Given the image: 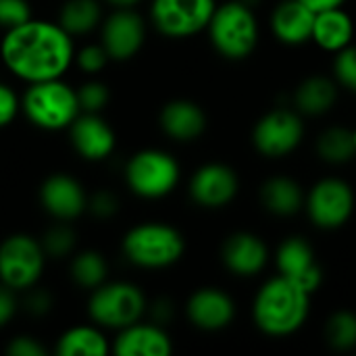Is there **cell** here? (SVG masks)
<instances>
[{
    "mask_svg": "<svg viewBox=\"0 0 356 356\" xmlns=\"http://www.w3.org/2000/svg\"><path fill=\"white\" fill-rule=\"evenodd\" d=\"M73 35L42 19H29L13 29H6L0 42L4 67L27 83L58 79L75 60Z\"/></svg>",
    "mask_w": 356,
    "mask_h": 356,
    "instance_id": "6da1fadb",
    "label": "cell"
},
{
    "mask_svg": "<svg viewBox=\"0 0 356 356\" xmlns=\"http://www.w3.org/2000/svg\"><path fill=\"white\" fill-rule=\"evenodd\" d=\"M309 311L311 292L284 275L265 282L252 302L254 325L271 338L296 334L309 319Z\"/></svg>",
    "mask_w": 356,
    "mask_h": 356,
    "instance_id": "7a4b0ae2",
    "label": "cell"
},
{
    "mask_svg": "<svg viewBox=\"0 0 356 356\" xmlns=\"http://www.w3.org/2000/svg\"><path fill=\"white\" fill-rule=\"evenodd\" d=\"M21 111L40 129L58 131L67 129L81 113L77 90L58 79L29 83L21 98Z\"/></svg>",
    "mask_w": 356,
    "mask_h": 356,
    "instance_id": "3957f363",
    "label": "cell"
},
{
    "mask_svg": "<svg viewBox=\"0 0 356 356\" xmlns=\"http://www.w3.org/2000/svg\"><path fill=\"white\" fill-rule=\"evenodd\" d=\"M207 29L213 48L229 60L250 56L259 44V21L252 6L244 0H229L217 6Z\"/></svg>",
    "mask_w": 356,
    "mask_h": 356,
    "instance_id": "277c9868",
    "label": "cell"
},
{
    "mask_svg": "<svg viewBox=\"0 0 356 356\" xmlns=\"http://www.w3.org/2000/svg\"><path fill=\"white\" fill-rule=\"evenodd\" d=\"M125 259L142 269H165L175 265L186 250L184 236L159 221H148L131 227L123 238Z\"/></svg>",
    "mask_w": 356,
    "mask_h": 356,
    "instance_id": "5b68a950",
    "label": "cell"
},
{
    "mask_svg": "<svg viewBox=\"0 0 356 356\" xmlns=\"http://www.w3.org/2000/svg\"><path fill=\"white\" fill-rule=\"evenodd\" d=\"M148 302L144 292L129 282H104L98 286L88 302L90 319L98 327L123 330L144 317Z\"/></svg>",
    "mask_w": 356,
    "mask_h": 356,
    "instance_id": "8992f818",
    "label": "cell"
},
{
    "mask_svg": "<svg viewBox=\"0 0 356 356\" xmlns=\"http://www.w3.org/2000/svg\"><path fill=\"white\" fill-rule=\"evenodd\" d=\"M125 181L129 190L140 198H163L175 190L179 181V165L169 152L146 148L127 161Z\"/></svg>",
    "mask_w": 356,
    "mask_h": 356,
    "instance_id": "52a82bcc",
    "label": "cell"
},
{
    "mask_svg": "<svg viewBox=\"0 0 356 356\" xmlns=\"http://www.w3.org/2000/svg\"><path fill=\"white\" fill-rule=\"evenodd\" d=\"M42 242L27 234H13L0 242V284L19 292L31 290L44 273Z\"/></svg>",
    "mask_w": 356,
    "mask_h": 356,
    "instance_id": "ba28073f",
    "label": "cell"
},
{
    "mask_svg": "<svg viewBox=\"0 0 356 356\" xmlns=\"http://www.w3.org/2000/svg\"><path fill=\"white\" fill-rule=\"evenodd\" d=\"M307 213L319 229H340L355 213V192L340 177L319 179L307 196Z\"/></svg>",
    "mask_w": 356,
    "mask_h": 356,
    "instance_id": "9c48e42d",
    "label": "cell"
},
{
    "mask_svg": "<svg viewBox=\"0 0 356 356\" xmlns=\"http://www.w3.org/2000/svg\"><path fill=\"white\" fill-rule=\"evenodd\" d=\"M305 138V123L298 111L275 108L263 115L252 129L254 148L267 159H282L294 152Z\"/></svg>",
    "mask_w": 356,
    "mask_h": 356,
    "instance_id": "30bf717a",
    "label": "cell"
},
{
    "mask_svg": "<svg viewBox=\"0 0 356 356\" xmlns=\"http://www.w3.org/2000/svg\"><path fill=\"white\" fill-rule=\"evenodd\" d=\"M215 0H152L150 19L167 38H188L209 27Z\"/></svg>",
    "mask_w": 356,
    "mask_h": 356,
    "instance_id": "8fae6325",
    "label": "cell"
},
{
    "mask_svg": "<svg viewBox=\"0 0 356 356\" xmlns=\"http://www.w3.org/2000/svg\"><path fill=\"white\" fill-rule=\"evenodd\" d=\"M146 40V23L134 8H117L102 23V46L113 60H129Z\"/></svg>",
    "mask_w": 356,
    "mask_h": 356,
    "instance_id": "7c38bea8",
    "label": "cell"
},
{
    "mask_svg": "<svg viewBox=\"0 0 356 356\" xmlns=\"http://www.w3.org/2000/svg\"><path fill=\"white\" fill-rule=\"evenodd\" d=\"M275 265L280 275L296 282L311 294L317 292L319 286L323 284V269L315 257V250L300 236L286 238L280 244L275 254Z\"/></svg>",
    "mask_w": 356,
    "mask_h": 356,
    "instance_id": "4fadbf2b",
    "label": "cell"
},
{
    "mask_svg": "<svg viewBox=\"0 0 356 356\" xmlns=\"http://www.w3.org/2000/svg\"><path fill=\"white\" fill-rule=\"evenodd\" d=\"M240 181L236 171L223 163H209L194 171L190 179V196L204 209H221L238 194Z\"/></svg>",
    "mask_w": 356,
    "mask_h": 356,
    "instance_id": "5bb4252c",
    "label": "cell"
},
{
    "mask_svg": "<svg viewBox=\"0 0 356 356\" xmlns=\"http://www.w3.org/2000/svg\"><path fill=\"white\" fill-rule=\"evenodd\" d=\"M40 202L44 211L58 221H73L88 211V194L69 173L46 177L40 186Z\"/></svg>",
    "mask_w": 356,
    "mask_h": 356,
    "instance_id": "9a60e30c",
    "label": "cell"
},
{
    "mask_svg": "<svg viewBox=\"0 0 356 356\" xmlns=\"http://www.w3.org/2000/svg\"><path fill=\"white\" fill-rule=\"evenodd\" d=\"M186 315L196 330L221 332L229 327L236 317V305L232 296L219 288H200L186 302Z\"/></svg>",
    "mask_w": 356,
    "mask_h": 356,
    "instance_id": "2e32d148",
    "label": "cell"
},
{
    "mask_svg": "<svg viewBox=\"0 0 356 356\" xmlns=\"http://www.w3.org/2000/svg\"><path fill=\"white\" fill-rule=\"evenodd\" d=\"M69 136L75 152L86 161H104L117 146L113 127L98 113H79L69 125Z\"/></svg>",
    "mask_w": 356,
    "mask_h": 356,
    "instance_id": "e0dca14e",
    "label": "cell"
},
{
    "mask_svg": "<svg viewBox=\"0 0 356 356\" xmlns=\"http://www.w3.org/2000/svg\"><path fill=\"white\" fill-rule=\"evenodd\" d=\"M221 261L234 275L252 277L265 269L269 261V248L257 234L236 232L223 242Z\"/></svg>",
    "mask_w": 356,
    "mask_h": 356,
    "instance_id": "ac0fdd59",
    "label": "cell"
},
{
    "mask_svg": "<svg viewBox=\"0 0 356 356\" xmlns=\"http://www.w3.org/2000/svg\"><path fill=\"white\" fill-rule=\"evenodd\" d=\"M113 350L119 356H169L173 344L163 325L136 321L119 330Z\"/></svg>",
    "mask_w": 356,
    "mask_h": 356,
    "instance_id": "d6986e66",
    "label": "cell"
},
{
    "mask_svg": "<svg viewBox=\"0 0 356 356\" xmlns=\"http://www.w3.org/2000/svg\"><path fill=\"white\" fill-rule=\"evenodd\" d=\"M315 10L302 0H282L271 13V29L275 38L288 46H300L313 40Z\"/></svg>",
    "mask_w": 356,
    "mask_h": 356,
    "instance_id": "ffe728a7",
    "label": "cell"
},
{
    "mask_svg": "<svg viewBox=\"0 0 356 356\" xmlns=\"http://www.w3.org/2000/svg\"><path fill=\"white\" fill-rule=\"evenodd\" d=\"M159 123H161V129L169 138H173L177 142H192L204 134L207 115L200 104L179 98V100H171L163 106V111L159 115Z\"/></svg>",
    "mask_w": 356,
    "mask_h": 356,
    "instance_id": "44dd1931",
    "label": "cell"
},
{
    "mask_svg": "<svg viewBox=\"0 0 356 356\" xmlns=\"http://www.w3.org/2000/svg\"><path fill=\"white\" fill-rule=\"evenodd\" d=\"M307 202L302 186L286 175H273L261 186V204L275 217H292Z\"/></svg>",
    "mask_w": 356,
    "mask_h": 356,
    "instance_id": "7402d4cb",
    "label": "cell"
},
{
    "mask_svg": "<svg viewBox=\"0 0 356 356\" xmlns=\"http://www.w3.org/2000/svg\"><path fill=\"white\" fill-rule=\"evenodd\" d=\"M355 38V23L348 13L342 10V6L319 10L315 15L313 25V42L327 50V52H340L342 48L350 46Z\"/></svg>",
    "mask_w": 356,
    "mask_h": 356,
    "instance_id": "603a6c76",
    "label": "cell"
},
{
    "mask_svg": "<svg viewBox=\"0 0 356 356\" xmlns=\"http://www.w3.org/2000/svg\"><path fill=\"white\" fill-rule=\"evenodd\" d=\"M338 100V81L325 75H311L294 90V106L300 115L319 117L334 108Z\"/></svg>",
    "mask_w": 356,
    "mask_h": 356,
    "instance_id": "cb8c5ba5",
    "label": "cell"
},
{
    "mask_svg": "<svg viewBox=\"0 0 356 356\" xmlns=\"http://www.w3.org/2000/svg\"><path fill=\"white\" fill-rule=\"evenodd\" d=\"M108 353L106 336L94 325H75L56 340L58 356H106Z\"/></svg>",
    "mask_w": 356,
    "mask_h": 356,
    "instance_id": "d4e9b609",
    "label": "cell"
},
{
    "mask_svg": "<svg viewBox=\"0 0 356 356\" xmlns=\"http://www.w3.org/2000/svg\"><path fill=\"white\" fill-rule=\"evenodd\" d=\"M102 19L98 0H67L58 10V23L71 35H83L98 27Z\"/></svg>",
    "mask_w": 356,
    "mask_h": 356,
    "instance_id": "484cf974",
    "label": "cell"
},
{
    "mask_svg": "<svg viewBox=\"0 0 356 356\" xmlns=\"http://www.w3.org/2000/svg\"><path fill=\"white\" fill-rule=\"evenodd\" d=\"M317 154L330 165L350 163L356 154L355 131L346 127H327L317 138Z\"/></svg>",
    "mask_w": 356,
    "mask_h": 356,
    "instance_id": "4316f807",
    "label": "cell"
},
{
    "mask_svg": "<svg viewBox=\"0 0 356 356\" xmlns=\"http://www.w3.org/2000/svg\"><path fill=\"white\" fill-rule=\"evenodd\" d=\"M106 261L96 250H81L71 261V280L86 290H96L106 282Z\"/></svg>",
    "mask_w": 356,
    "mask_h": 356,
    "instance_id": "83f0119b",
    "label": "cell"
},
{
    "mask_svg": "<svg viewBox=\"0 0 356 356\" xmlns=\"http://www.w3.org/2000/svg\"><path fill=\"white\" fill-rule=\"evenodd\" d=\"M325 342L336 353L356 350V313L348 309L332 313L325 323Z\"/></svg>",
    "mask_w": 356,
    "mask_h": 356,
    "instance_id": "f1b7e54d",
    "label": "cell"
},
{
    "mask_svg": "<svg viewBox=\"0 0 356 356\" xmlns=\"http://www.w3.org/2000/svg\"><path fill=\"white\" fill-rule=\"evenodd\" d=\"M42 248L46 252L48 259H65L73 252L75 248V234L69 225L58 223L54 227H50L44 236H42Z\"/></svg>",
    "mask_w": 356,
    "mask_h": 356,
    "instance_id": "f546056e",
    "label": "cell"
},
{
    "mask_svg": "<svg viewBox=\"0 0 356 356\" xmlns=\"http://www.w3.org/2000/svg\"><path fill=\"white\" fill-rule=\"evenodd\" d=\"M334 79L350 90L356 92V46H346L342 48L340 52H336V58H334Z\"/></svg>",
    "mask_w": 356,
    "mask_h": 356,
    "instance_id": "4dcf8cb0",
    "label": "cell"
},
{
    "mask_svg": "<svg viewBox=\"0 0 356 356\" xmlns=\"http://www.w3.org/2000/svg\"><path fill=\"white\" fill-rule=\"evenodd\" d=\"M81 113H100L108 104V88L102 81H86L77 88Z\"/></svg>",
    "mask_w": 356,
    "mask_h": 356,
    "instance_id": "1f68e13d",
    "label": "cell"
},
{
    "mask_svg": "<svg viewBox=\"0 0 356 356\" xmlns=\"http://www.w3.org/2000/svg\"><path fill=\"white\" fill-rule=\"evenodd\" d=\"M31 19V6L27 0H0V27L13 29Z\"/></svg>",
    "mask_w": 356,
    "mask_h": 356,
    "instance_id": "d6a6232c",
    "label": "cell"
},
{
    "mask_svg": "<svg viewBox=\"0 0 356 356\" xmlns=\"http://www.w3.org/2000/svg\"><path fill=\"white\" fill-rule=\"evenodd\" d=\"M106 60H108V54H106V50H104L102 44H88V46H83L81 50L75 52L77 67L81 71L90 73V75L102 71L104 65H106Z\"/></svg>",
    "mask_w": 356,
    "mask_h": 356,
    "instance_id": "836d02e7",
    "label": "cell"
},
{
    "mask_svg": "<svg viewBox=\"0 0 356 356\" xmlns=\"http://www.w3.org/2000/svg\"><path fill=\"white\" fill-rule=\"evenodd\" d=\"M88 211L98 217V219H108L119 211V200L113 192L108 190H100L94 196L88 198Z\"/></svg>",
    "mask_w": 356,
    "mask_h": 356,
    "instance_id": "e575fe53",
    "label": "cell"
},
{
    "mask_svg": "<svg viewBox=\"0 0 356 356\" xmlns=\"http://www.w3.org/2000/svg\"><path fill=\"white\" fill-rule=\"evenodd\" d=\"M21 111V100L8 83L0 81V129L10 125Z\"/></svg>",
    "mask_w": 356,
    "mask_h": 356,
    "instance_id": "d590c367",
    "label": "cell"
},
{
    "mask_svg": "<svg viewBox=\"0 0 356 356\" xmlns=\"http://www.w3.org/2000/svg\"><path fill=\"white\" fill-rule=\"evenodd\" d=\"M6 355L10 356H44L46 348L31 336H17L8 342Z\"/></svg>",
    "mask_w": 356,
    "mask_h": 356,
    "instance_id": "8d00e7d4",
    "label": "cell"
},
{
    "mask_svg": "<svg viewBox=\"0 0 356 356\" xmlns=\"http://www.w3.org/2000/svg\"><path fill=\"white\" fill-rule=\"evenodd\" d=\"M17 309L19 307H17L15 290H10L4 284H0V330L10 323V319L15 317Z\"/></svg>",
    "mask_w": 356,
    "mask_h": 356,
    "instance_id": "74e56055",
    "label": "cell"
},
{
    "mask_svg": "<svg viewBox=\"0 0 356 356\" xmlns=\"http://www.w3.org/2000/svg\"><path fill=\"white\" fill-rule=\"evenodd\" d=\"M25 307H27V311H29L31 315L42 317V315H46V313L52 309V298H50V294L44 292V290H33V292L27 296Z\"/></svg>",
    "mask_w": 356,
    "mask_h": 356,
    "instance_id": "f35d334b",
    "label": "cell"
},
{
    "mask_svg": "<svg viewBox=\"0 0 356 356\" xmlns=\"http://www.w3.org/2000/svg\"><path fill=\"white\" fill-rule=\"evenodd\" d=\"M148 311H150L152 323H156V325H167L175 315V307L167 298H159L156 302H152V307Z\"/></svg>",
    "mask_w": 356,
    "mask_h": 356,
    "instance_id": "ab89813d",
    "label": "cell"
},
{
    "mask_svg": "<svg viewBox=\"0 0 356 356\" xmlns=\"http://www.w3.org/2000/svg\"><path fill=\"white\" fill-rule=\"evenodd\" d=\"M307 6H311L315 13L319 10H327V8H336V6H342L346 0H302Z\"/></svg>",
    "mask_w": 356,
    "mask_h": 356,
    "instance_id": "60d3db41",
    "label": "cell"
},
{
    "mask_svg": "<svg viewBox=\"0 0 356 356\" xmlns=\"http://www.w3.org/2000/svg\"><path fill=\"white\" fill-rule=\"evenodd\" d=\"M108 4H113L115 8H131V6H136L140 0H106Z\"/></svg>",
    "mask_w": 356,
    "mask_h": 356,
    "instance_id": "b9f144b4",
    "label": "cell"
},
{
    "mask_svg": "<svg viewBox=\"0 0 356 356\" xmlns=\"http://www.w3.org/2000/svg\"><path fill=\"white\" fill-rule=\"evenodd\" d=\"M355 142H356V129H355Z\"/></svg>",
    "mask_w": 356,
    "mask_h": 356,
    "instance_id": "7bdbcfd3",
    "label": "cell"
}]
</instances>
